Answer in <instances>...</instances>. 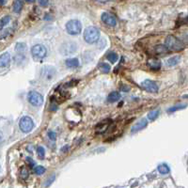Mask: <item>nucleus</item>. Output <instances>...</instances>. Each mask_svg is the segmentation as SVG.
Wrapping results in <instances>:
<instances>
[{
	"label": "nucleus",
	"mask_w": 188,
	"mask_h": 188,
	"mask_svg": "<svg viewBox=\"0 0 188 188\" xmlns=\"http://www.w3.org/2000/svg\"><path fill=\"white\" fill-rule=\"evenodd\" d=\"M165 45L167 46V48L170 51L174 52H179L181 51L184 48V44L182 43L181 40H180L178 38L169 35L166 38L165 40Z\"/></svg>",
	"instance_id": "f257e3e1"
},
{
	"label": "nucleus",
	"mask_w": 188,
	"mask_h": 188,
	"mask_svg": "<svg viewBox=\"0 0 188 188\" xmlns=\"http://www.w3.org/2000/svg\"><path fill=\"white\" fill-rule=\"evenodd\" d=\"M100 39V30L95 26H88L84 31V40L91 44L95 43Z\"/></svg>",
	"instance_id": "f03ea898"
},
{
	"label": "nucleus",
	"mask_w": 188,
	"mask_h": 188,
	"mask_svg": "<svg viewBox=\"0 0 188 188\" xmlns=\"http://www.w3.org/2000/svg\"><path fill=\"white\" fill-rule=\"evenodd\" d=\"M66 30L71 35H78L82 31V24L78 20H70L66 24Z\"/></svg>",
	"instance_id": "7ed1b4c3"
},
{
	"label": "nucleus",
	"mask_w": 188,
	"mask_h": 188,
	"mask_svg": "<svg viewBox=\"0 0 188 188\" xmlns=\"http://www.w3.org/2000/svg\"><path fill=\"white\" fill-rule=\"evenodd\" d=\"M19 127L23 133L27 134V133L31 132L32 129L34 128V121L30 117L24 116L19 121Z\"/></svg>",
	"instance_id": "20e7f679"
},
{
	"label": "nucleus",
	"mask_w": 188,
	"mask_h": 188,
	"mask_svg": "<svg viewBox=\"0 0 188 188\" xmlns=\"http://www.w3.org/2000/svg\"><path fill=\"white\" fill-rule=\"evenodd\" d=\"M31 54H32V57L34 58V59L40 60V59H42L43 58L46 57L47 50H46L44 45H42V44H36V45H34L32 47Z\"/></svg>",
	"instance_id": "39448f33"
},
{
	"label": "nucleus",
	"mask_w": 188,
	"mask_h": 188,
	"mask_svg": "<svg viewBox=\"0 0 188 188\" xmlns=\"http://www.w3.org/2000/svg\"><path fill=\"white\" fill-rule=\"evenodd\" d=\"M76 50H77V44L73 41H66V42L62 43L60 46V49H59L60 53L63 56L72 55Z\"/></svg>",
	"instance_id": "423d86ee"
},
{
	"label": "nucleus",
	"mask_w": 188,
	"mask_h": 188,
	"mask_svg": "<svg viewBox=\"0 0 188 188\" xmlns=\"http://www.w3.org/2000/svg\"><path fill=\"white\" fill-rule=\"evenodd\" d=\"M27 100L34 106H40L43 104L42 95L37 91H30L27 94Z\"/></svg>",
	"instance_id": "0eeeda50"
},
{
	"label": "nucleus",
	"mask_w": 188,
	"mask_h": 188,
	"mask_svg": "<svg viewBox=\"0 0 188 188\" xmlns=\"http://www.w3.org/2000/svg\"><path fill=\"white\" fill-rule=\"evenodd\" d=\"M141 86H142V87L148 91V92H151V93H156L158 91V85L155 81H153V80H144L142 83H141Z\"/></svg>",
	"instance_id": "6e6552de"
},
{
	"label": "nucleus",
	"mask_w": 188,
	"mask_h": 188,
	"mask_svg": "<svg viewBox=\"0 0 188 188\" xmlns=\"http://www.w3.org/2000/svg\"><path fill=\"white\" fill-rule=\"evenodd\" d=\"M55 74H56V69L54 67L45 66L41 70V76L46 80H51L53 77H55Z\"/></svg>",
	"instance_id": "1a4fd4ad"
},
{
	"label": "nucleus",
	"mask_w": 188,
	"mask_h": 188,
	"mask_svg": "<svg viewBox=\"0 0 188 188\" xmlns=\"http://www.w3.org/2000/svg\"><path fill=\"white\" fill-rule=\"evenodd\" d=\"M101 19L106 25H107L109 26H115L117 25L116 17L113 14L109 13V12H104L102 14V16H101Z\"/></svg>",
	"instance_id": "9d476101"
},
{
	"label": "nucleus",
	"mask_w": 188,
	"mask_h": 188,
	"mask_svg": "<svg viewBox=\"0 0 188 188\" xmlns=\"http://www.w3.org/2000/svg\"><path fill=\"white\" fill-rule=\"evenodd\" d=\"M147 125H148V120H147L146 118L141 119L139 121H137V122L131 128V133H132V134L137 133V132L141 131L142 129H144L145 127H147Z\"/></svg>",
	"instance_id": "9b49d317"
},
{
	"label": "nucleus",
	"mask_w": 188,
	"mask_h": 188,
	"mask_svg": "<svg viewBox=\"0 0 188 188\" xmlns=\"http://www.w3.org/2000/svg\"><path fill=\"white\" fill-rule=\"evenodd\" d=\"M147 65L151 70L158 71L161 68V61L157 59H150L147 62Z\"/></svg>",
	"instance_id": "f8f14e48"
},
{
	"label": "nucleus",
	"mask_w": 188,
	"mask_h": 188,
	"mask_svg": "<svg viewBox=\"0 0 188 188\" xmlns=\"http://www.w3.org/2000/svg\"><path fill=\"white\" fill-rule=\"evenodd\" d=\"M11 61V55L9 53H4L0 56V67L4 68L6 66H8L10 64Z\"/></svg>",
	"instance_id": "ddd939ff"
},
{
	"label": "nucleus",
	"mask_w": 188,
	"mask_h": 188,
	"mask_svg": "<svg viewBox=\"0 0 188 188\" xmlns=\"http://www.w3.org/2000/svg\"><path fill=\"white\" fill-rule=\"evenodd\" d=\"M120 99V94L118 91H112L111 93H109V95L107 97V101L109 103H115L119 101Z\"/></svg>",
	"instance_id": "4468645a"
},
{
	"label": "nucleus",
	"mask_w": 188,
	"mask_h": 188,
	"mask_svg": "<svg viewBox=\"0 0 188 188\" xmlns=\"http://www.w3.org/2000/svg\"><path fill=\"white\" fill-rule=\"evenodd\" d=\"M65 64L69 68H76L79 66V60L77 59H69L65 61Z\"/></svg>",
	"instance_id": "2eb2a0df"
},
{
	"label": "nucleus",
	"mask_w": 188,
	"mask_h": 188,
	"mask_svg": "<svg viewBox=\"0 0 188 188\" xmlns=\"http://www.w3.org/2000/svg\"><path fill=\"white\" fill-rule=\"evenodd\" d=\"M23 9V1L22 0H15L13 4V11L16 13H20Z\"/></svg>",
	"instance_id": "dca6fc26"
},
{
	"label": "nucleus",
	"mask_w": 188,
	"mask_h": 188,
	"mask_svg": "<svg viewBox=\"0 0 188 188\" xmlns=\"http://www.w3.org/2000/svg\"><path fill=\"white\" fill-rule=\"evenodd\" d=\"M155 52H156L157 54H160V55H165V54L168 53V49L167 48L166 45L160 44V45H156V47H155Z\"/></svg>",
	"instance_id": "f3484780"
},
{
	"label": "nucleus",
	"mask_w": 188,
	"mask_h": 188,
	"mask_svg": "<svg viewBox=\"0 0 188 188\" xmlns=\"http://www.w3.org/2000/svg\"><path fill=\"white\" fill-rule=\"evenodd\" d=\"M180 60H181V58L179 57V56H174V57H172V58H170L168 60H167V66H169V67H173V66H176L179 62H180Z\"/></svg>",
	"instance_id": "a211bd4d"
},
{
	"label": "nucleus",
	"mask_w": 188,
	"mask_h": 188,
	"mask_svg": "<svg viewBox=\"0 0 188 188\" xmlns=\"http://www.w3.org/2000/svg\"><path fill=\"white\" fill-rule=\"evenodd\" d=\"M107 122H106V120H104L103 122H101L100 124L97 125V130H99V133H103L106 130V128H108L109 123L111 122V120H106Z\"/></svg>",
	"instance_id": "6ab92c4d"
},
{
	"label": "nucleus",
	"mask_w": 188,
	"mask_h": 188,
	"mask_svg": "<svg viewBox=\"0 0 188 188\" xmlns=\"http://www.w3.org/2000/svg\"><path fill=\"white\" fill-rule=\"evenodd\" d=\"M98 66H99V69L101 70V72L104 73H109L110 70H111L110 65L107 64V63H106V62H102V63H100Z\"/></svg>",
	"instance_id": "aec40b11"
},
{
	"label": "nucleus",
	"mask_w": 188,
	"mask_h": 188,
	"mask_svg": "<svg viewBox=\"0 0 188 188\" xmlns=\"http://www.w3.org/2000/svg\"><path fill=\"white\" fill-rule=\"evenodd\" d=\"M158 171H159L161 174L165 175V174L169 173L170 169H169V167H168L167 164H161V165L158 166Z\"/></svg>",
	"instance_id": "412c9836"
},
{
	"label": "nucleus",
	"mask_w": 188,
	"mask_h": 188,
	"mask_svg": "<svg viewBox=\"0 0 188 188\" xmlns=\"http://www.w3.org/2000/svg\"><path fill=\"white\" fill-rule=\"evenodd\" d=\"M106 59H107V60L110 61L111 63H115V62L118 61L119 56H118V54H116V53H114V52H110V53L107 54Z\"/></svg>",
	"instance_id": "4be33fe9"
},
{
	"label": "nucleus",
	"mask_w": 188,
	"mask_h": 188,
	"mask_svg": "<svg viewBox=\"0 0 188 188\" xmlns=\"http://www.w3.org/2000/svg\"><path fill=\"white\" fill-rule=\"evenodd\" d=\"M159 114H160V111H159V110H153V111H151V112L148 114V119H149L150 120L153 121V120H155L158 118Z\"/></svg>",
	"instance_id": "5701e85b"
},
{
	"label": "nucleus",
	"mask_w": 188,
	"mask_h": 188,
	"mask_svg": "<svg viewBox=\"0 0 188 188\" xmlns=\"http://www.w3.org/2000/svg\"><path fill=\"white\" fill-rule=\"evenodd\" d=\"M26 49V43H23V42H18L16 43L15 45V50L19 51V52H22V51H25Z\"/></svg>",
	"instance_id": "b1692460"
},
{
	"label": "nucleus",
	"mask_w": 188,
	"mask_h": 188,
	"mask_svg": "<svg viewBox=\"0 0 188 188\" xmlns=\"http://www.w3.org/2000/svg\"><path fill=\"white\" fill-rule=\"evenodd\" d=\"M34 172L37 175H42L45 172V168L42 166H37V167H34Z\"/></svg>",
	"instance_id": "393cba45"
},
{
	"label": "nucleus",
	"mask_w": 188,
	"mask_h": 188,
	"mask_svg": "<svg viewBox=\"0 0 188 188\" xmlns=\"http://www.w3.org/2000/svg\"><path fill=\"white\" fill-rule=\"evenodd\" d=\"M10 20H11V17H10V16H5V17H3L1 20H0V27H3V26H5L7 24H9Z\"/></svg>",
	"instance_id": "a878e982"
},
{
	"label": "nucleus",
	"mask_w": 188,
	"mask_h": 188,
	"mask_svg": "<svg viewBox=\"0 0 188 188\" xmlns=\"http://www.w3.org/2000/svg\"><path fill=\"white\" fill-rule=\"evenodd\" d=\"M37 152H38V156L40 158H43L44 157V155H45V150H44L43 147L39 146L38 149H37Z\"/></svg>",
	"instance_id": "bb28decb"
},
{
	"label": "nucleus",
	"mask_w": 188,
	"mask_h": 188,
	"mask_svg": "<svg viewBox=\"0 0 188 188\" xmlns=\"http://www.w3.org/2000/svg\"><path fill=\"white\" fill-rule=\"evenodd\" d=\"M21 177L24 180H26L28 178V171L26 168H22L21 169Z\"/></svg>",
	"instance_id": "cd10ccee"
},
{
	"label": "nucleus",
	"mask_w": 188,
	"mask_h": 188,
	"mask_svg": "<svg viewBox=\"0 0 188 188\" xmlns=\"http://www.w3.org/2000/svg\"><path fill=\"white\" fill-rule=\"evenodd\" d=\"M185 106H173V107L169 108L167 111H168V112H174V111H177V110L182 109V108H184Z\"/></svg>",
	"instance_id": "c85d7f7f"
},
{
	"label": "nucleus",
	"mask_w": 188,
	"mask_h": 188,
	"mask_svg": "<svg viewBox=\"0 0 188 188\" xmlns=\"http://www.w3.org/2000/svg\"><path fill=\"white\" fill-rule=\"evenodd\" d=\"M54 180H55V175H52L48 180H47V181H48V182H47V183H45L44 184V186H49L51 183H52V181H54Z\"/></svg>",
	"instance_id": "c756f323"
},
{
	"label": "nucleus",
	"mask_w": 188,
	"mask_h": 188,
	"mask_svg": "<svg viewBox=\"0 0 188 188\" xmlns=\"http://www.w3.org/2000/svg\"><path fill=\"white\" fill-rule=\"evenodd\" d=\"M39 4L41 7H46L48 5V0H39Z\"/></svg>",
	"instance_id": "7c9ffc66"
},
{
	"label": "nucleus",
	"mask_w": 188,
	"mask_h": 188,
	"mask_svg": "<svg viewBox=\"0 0 188 188\" xmlns=\"http://www.w3.org/2000/svg\"><path fill=\"white\" fill-rule=\"evenodd\" d=\"M26 162L28 163V165L30 166V167H33L35 166V162H34L30 157H27V158H26Z\"/></svg>",
	"instance_id": "2f4dec72"
},
{
	"label": "nucleus",
	"mask_w": 188,
	"mask_h": 188,
	"mask_svg": "<svg viewBox=\"0 0 188 188\" xmlns=\"http://www.w3.org/2000/svg\"><path fill=\"white\" fill-rule=\"evenodd\" d=\"M48 136H49V138H50L51 140H56V134H55L54 132L50 131V132L48 133Z\"/></svg>",
	"instance_id": "473e14b6"
},
{
	"label": "nucleus",
	"mask_w": 188,
	"mask_h": 188,
	"mask_svg": "<svg viewBox=\"0 0 188 188\" xmlns=\"http://www.w3.org/2000/svg\"><path fill=\"white\" fill-rule=\"evenodd\" d=\"M95 1H98V2H102V3H106V2H109V1H112V0H95Z\"/></svg>",
	"instance_id": "72a5a7b5"
},
{
	"label": "nucleus",
	"mask_w": 188,
	"mask_h": 188,
	"mask_svg": "<svg viewBox=\"0 0 188 188\" xmlns=\"http://www.w3.org/2000/svg\"><path fill=\"white\" fill-rule=\"evenodd\" d=\"M5 3H6V0H0V5L1 6L5 5Z\"/></svg>",
	"instance_id": "f704fd0d"
},
{
	"label": "nucleus",
	"mask_w": 188,
	"mask_h": 188,
	"mask_svg": "<svg viewBox=\"0 0 188 188\" xmlns=\"http://www.w3.org/2000/svg\"><path fill=\"white\" fill-rule=\"evenodd\" d=\"M26 1L28 2V3H33V2L35 1V0H26Z\"/></svg>",
	"instance_id": "c9c22d12"
},
{
	"label": "nucleus",
	"mask_w": 188,
	"mask_h": 188,
	"mask_svg": "<svg viewBox=\"0 0 188 188\" xmlns=\"http://www.w3.org/2000/svg\"><path fill=\"white\" fill-rule=\"evenodd\" d=\"M1 138H2V137H1V134H0V140H1Z\"/></svg>",
	"instance_id": "e433bc0d"
}]
</instances>
